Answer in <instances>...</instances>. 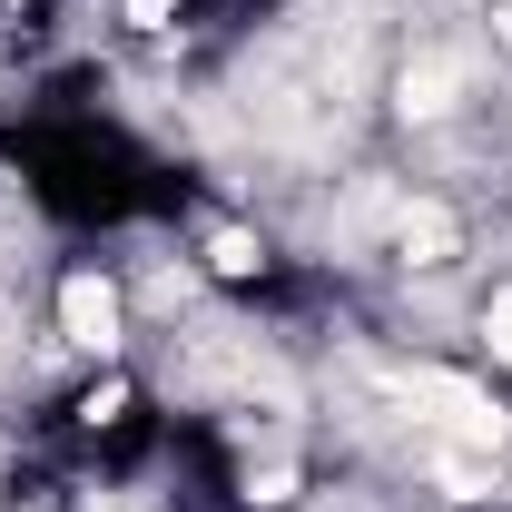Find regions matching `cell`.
<instances>
[{"mask_svg": "<svg viewBox=\"0 0 512 512\" xmlns=\"http://www.w3.org/2000/svg\"><path fill=\"white\" fill-rule=\"evenodd\" d=\"M404 404H434V424L463 434V444H483V453L503 444V414H493L473 384H453V375H404Z\"/></svg>", "mask_w": 512, "mask_h": 512, "instance_id": "6da1fadb", "label": "cell"}, {"mask_svg": "<svg viewBox=\"0 0 512 512\" xmlns=\"http://www.w3.org/2000/svg\"><path fill=\"white\" fill-rule=\"evenodd\" d=\"M493 30H503V50H512V0H503V10H493Z\"/></svg>", "mask_w": 512, "mask_h": 512, "instance_id": "52a82bcc", "label": "cell"}, {"mask_svg": "<svg viewBox=\"0 0 512 512\" xmlns=\"http://www.w3.org/2000/svg\"><path fill=\"white\" fill-rule=\"evenodd\" d=\"M207 256H217V276H256V237H237V227H227Z\"/></svg>", "mask_w": 512, "mask_h": 512, "instance_id": "5b68a950", "label": "cell"}, {"mask_svg": "<svg viewBox=\"0 0 512 512\" xmlns=\"http://www.w3.org/2000/svg\"><path fill=\"white\" fill-rule=\"evenodd\" d=\"M483 335H493V355H503V365H512V286H503V296H493V306H483Z\"/></svg>", "mask_w": 512, "mask_h": 512, "instance_id": "8992f818", "label": "cell"}, {"mask_svg": "<svg viewBox=\"0 0 512 512\" xmlns=\"http://www.w3.org/2000/svg\"><path fill=\"white\" fill-rule=\"evenodd\" d=\"M60 325H69V345L109 355V345H119V286H109V276H69L60 286Z\"/></svg>", "mask_w": 512, "mask_h": 512, "instance_id": "7a4b0ae2", "label": "cell"}, {"mask_svg": "<svg viewBox=\"0 0 512 512\" xmlns=\"http://www.w3.org/2000/svg\"><path fill=\"white\" fill-rule=\"evenodd\" d=\"M453 89H463V60H453V50H424V60H404V99H394V109H404V119H444Z\"/></svg>", "mask_w": 512, "mask_h": 512, "instance_id": "277c9868", "label": "cell"}, {"mask_svg": "<svg viewBox=\"0 0 512 512\" xmlns=\"http://www.w3.org/2000/svg\"><path fill=\"white\" fill-rule=\"evenodd\" d=\"M463 247V227H453L434 197H414V207H394V256L404 266H444V256Z\"/></svg>", "mask_w": 512, "mask_h": 512, "instance_id": "3957f363", "label": "cell"}]
</instances>
